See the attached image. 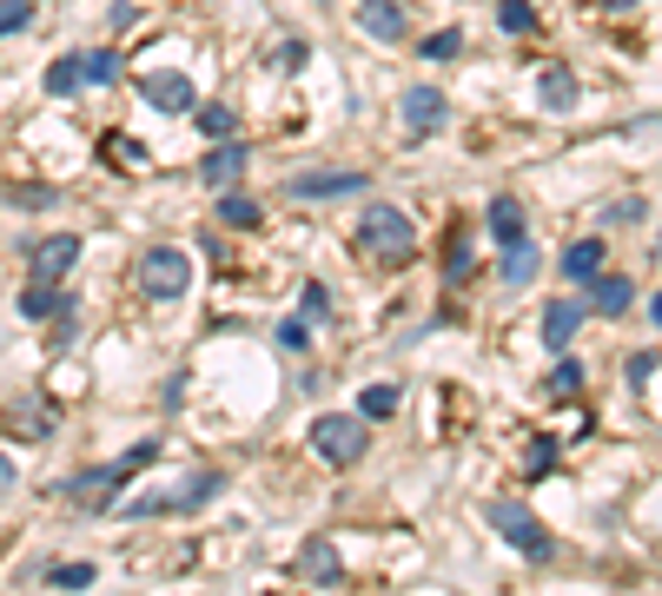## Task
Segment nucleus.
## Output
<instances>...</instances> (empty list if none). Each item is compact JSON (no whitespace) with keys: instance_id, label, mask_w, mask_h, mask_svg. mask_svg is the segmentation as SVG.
Listing matches in <instances>:
<instances>
[{"instance_id":"473e14b6","label":"nucleus","mask_w":662,"mask_h":596,"mask_svg":"<svg viewBox=\"0 0 662 596\" xmlns=\"http://www.w3.org/2000/svg\"><path fill=\"white\" fill-rule=\"evenodd\" d=\"M279 345H285V352H305V345H312V318H298V312L279 318Z\"/></svg>"},{"instance_id":"6e6552de","label":"nucleus","mask_w":662,"mask_h":596,"mask_svg":"<svg viewBox=\"0 0 662 596\" xmlns=\"http://www.w3.org/2000/svg\"><path fill=\"white\" fill-rule=\"evenodd\" d=\"M139 100L146 106H159V113H172V119H192L199 113V86L186 80V73H139Z\"/></svg>"},{"instance_id":"a211bd4d","label":"nucleus","mask_w":662,"mask_h":596,"mask_svg":"<svg viewBox=\"0 0 662 596\" xmlns=\"http://www.w3.org/2000/svg\"><path fill=\"white\" fill-rule=\"evenodd\" d=\"M584 312H590V305H577V299H564V305H544V345H550V352H570V338H577Z\"/></svg>"},{"instance_id":"f704fd0d","label":"nucleus","mask_w":662,"mask_h":596,"mask_svg":"<svg viewBox=\"0 0 662 596\" xmlns=\"http://www.w3.org/2000/svg\"><path fill=\"white\" fill-rule=\"evenodd\" d=\"M471 272V239H451L444 245V279H464Z\"/></svg>"},{"instance_id":"79ce46f5","label":"nucleus","mask_w":662,"mask_h":596,"mask_svg":"<svg viewBox=\"0 0 662 596\" xmlns=\"http://www.w3.org/2000/svg\"><path fill=\"white\" fill-rule=\"evenodd\" d=\"M7 484H13V458L0 451V498H7Z\"/></svg>"},{"instance_id":"39448f33","label":"nucleus","mask_w":662,"mask_h":596,"mask_svg":"<svg viewBox=\"0 0 662 596\" xmlns=\"http://www.w3.org/2000/svg\"><path fill=\"white\" fill-rule=\"evenodd\" d=\"M358 252H371V259H385V265H404V259L418 252V226H411L398 206H371V212L358 219Z\"/></svg>"},{"instance_id":"393cba45","label":"nucleus","mask_w":662,"mask_h":596,"mask_svg":"<svg viewBox=\"0 0 662 596\" xmlns=\"http://www.w3.org/2000/svg\"><path fill=\"white\" fill-rule=\"evenodd\" d=\"M99 146H106V159H113V166H119V172H139V166H146V159H153V153H146V146H139V139H126V133H106V139H99Z\"/></svg>"},{"instance_id":"c756f323","label":"nucleus","mask_w":662,"mask_h":596,"mask_svg":"<svg viewBox=\"0 0 662 596\" xmlns=\"http://www.w3.org/2000/svg\"><path fill=\"white\" fill-rule=\"evenodd\" d=\"M305 60H312V40H305V33H292V40H279V53H272V66H279V73H298Z\"/></svg>"},{"instance_id":"7c9ffc66","label":"nucleus","mask_w":662,"mask_h":596,"mask_svg":"<svg viewBox=\"0 0 662 596\" xmlns=\"http://www.w3.org/2000/svg\"><path fill=\"white\" fill-rule=\"evenodd\" d=\"M643 212H650V199H643V192H623L617 206H603V219H610V226H637Z\"/></svg>"},{"instance_id":"58836bf2","label":"nucleus","mask_w":662,"mask_h":596,"mask_svg":"<svg viewBox=\"0 0 662 596\" xmlns=\"http://www.w3.org/2000/svg\"><path fill=\"white\" fill-rule=\"evenodd\" d=\"M13 206H33V212H40V206H53V186H33V192H13Z\"/></svg>"},{"instance_id":"9b49d317","label":"nucleus","mask_w":662,"mask_h":596,"mask_svg":"<svg viewBox=\"0 0 662 596\" xmlns=\"http://www.w3.org/2000/svg\"><path fill=\"white\" fill-rule=\"evenodd\" d=\"M292 571H298L305 584H318V590H345V557H338L332 537H312V544L292 557Z\"/></svg>"},{"instance_id":"f03ea898","label":"nucleus","mask_w":662,"mask_h":596,"mask_svg":"<svg viewBox=\"0 0 662 596\" xmlns=\"http://www.w3.org/2000/svg\"><path fill=\"white\" fill-rule=\"evenodd\" d=\"M484 524H491L517 557H530V564H550V557H557V537H550L544 517H537L530 504H517V498H491V504H484Z\"/></svg>"},{"instance_id":"bb28decb","label":"nucleus","mask_w":662,"mask_h":596,"mask_svg":"<svg viewBox=\"0 0 662 596\" xmlns=\"http://www.w3.org/2000/svg\"><path fill=\"white\" fill-rule=\"evenodd\" d=\"M40 577H46L53 590H93V577H99V571H93L86 557H80V564H46Z\"/></svg>"},{"instance_id":"37998d69","label":"nucleus","mask_w":662,"mask_h":596,"mask_svg":"<svg viewBox=\"0 0 662 596\" xmlns=\"http://www.w3.org/2000/svg\"><path fill=\"white\" fill-rule=\"evenodd\" d=\"M603 7H610V13H630V7H637V0H603Z\"/></svg>"},{"instance_id":"aec40b11","label":"nucleus","mask_w":662,"mask_h":596,"mask_svg":"<svg viewBox=\"0 0 662 596\" xmlns=\"http://www.w3.org/2000/svg\"><path fill=\"white\" fill-rule=\"evenodd\" d=\"M398 405H404V385H365L358 391V411H365V425H385V418H398Z\"/></svg>"},{"instance_id":"c9c22d12","label":"nucleus","mask_w":662,"mask_h":596,"mask_svg":"<svg viewBox=\"0 0 662 596\" xmlns=\"http://www.w3.org/2000/svg\"><path fill=\"white\" fill-rule=\"evenodd\" d=\"M325 312H332V292H325V285L312 279V285H305V305H298V318H312V325H318Z\"/></svg>"},{"instance_id":"9d476101","label":"nucleus","mask_w":662,"mask_h":596,"mask_svg":"<svg viewBox=\"0 0 662 596\" xmlns=\"http://www.w3.org/2000/svg\"><path fill=\"white\" fill-rule=\"evenodd\" d=\"M351 20H358L371 40L398 46V40L411 33V0H358V7H351Z\"/></svg>"},{"instance_id":"6ab92c4d","label":"nucleus","mask_w":662,"mask_h":596,"mask_svg":"<svg viewBox=\"0 0 662 596\" xmlns=\"http://www.w3.org/2000/svg\"><path fill=\"white\" fill-rule=\"evenodd\" d=\"M557 272H564V279H577V285H590V279L603 272V239H577V245H564Z\"/></svg>"},{"instance_id":"423d86ee","label":"nucleus","mask_w":662,"mask_h":596,"mask_svg":"<svg viewBox=\"0 0 662 596\" xmlns=\"http://www.w3.org/2000/svg\"><path fill=\"white\" fill-rule=\"evenodd\" d=\"M312 451L325 458V464H358L365 451H371V431H365V411H325V418H312Z\"/></svg>"},{"instance_id":"f3484780","label":"nucleus","mask_w":662,"mask_h":596,"mask_svg":"<svg viewBox=\"0 0 662 596\" xmlns=\"http://www.w3.org/2000/svg\"><path fill=\"white\" fill-rule=\"evenodd\" d=\"M630 299H637V285H630L623 272H597V279H590V312L623 318V312H630Z\"/></svg>"},{"instance_id":"7ed1b4c3","label":"nucleus","mask_w":662,"mask_h":596,"mask_svg":"<svg viewBox=\"0 0 662 596\" xmlns=\"http://www.w3.org/2000/svg\"><path fill=\"white\" fill-rule=\"evenodd\" d=\"M212 498H225V478H219V471H199V478H179L172 491H146V498L113 504V511H119V517H192V511H206Z\"/></svg>"},{"instance_id":"2f4dec72","label":"nucleus","mask_w":662,"mask_h":596,"mask_svg":"<svg viewBox=\"0 0 662 596\" xmlns=\"http://www.w3.org/2000/svg\"><path fill=\"white\" fill-rule=\"evenodd\" d=\"M550 391H557V398H577V391H584V365H577V358H557Z\"/></svg>"},{"instance_id":"f257e3e1","label":"nucleus","mask_w":662,"mask_h":596,"mask_svg":"<svg viewBox=\"0 0 662 596\" xmlns=\"http://www.w3.org/2000/svg\"><path fill=\"white\" fill-rule=\"evenodd\" d=\"M159 458V438H139L133 451H119L113 464H86V471H73L66 484H60V498H73L80 511H113L119 504V484L133 478V471H146Z\"/></svg>"},{"instance_id":"dca6fc26","label":"nucleus","mask_w":662,"mask_h":596,"mask_svg":"<svg viewBox=\"0 0 662 596\" xmlns=\"http://www.w3.org/2000/svg\"><path fill=\"white\" fill-rule=\"evenodd\" d=\"M484 226H491V239H497V245H524V239H530V226H524V206H517L511 192H497V199L484 206Z\"/></svg>"},{"instance_id":"a878e982","label":"nucleus","mask_w":662,"mask_h":596,"mask_svg":"<svg viewBox=\"0 0 662 596\" xmlns=\"http://www.w3.org/2000/svg\"><path fill=\"white\" fill-rule=\"evenodd\" d=\"M537 279V245H504V285H530Z\"/></svg>"},{"instance_id":"f8f14e48","label":"nucleus","mask_w":662,"mask_h":596,"mask_svg":"<svg viewBox=\"0 0 662 596\" xmlns=\"http://www.w3.org/2000/svg\"><path fill=\"white\" fill-rule=\"evenodd\" d=\"M398 113H404V126L418 133V139H431L444 119H451V100L438 93V86H404V100H398Z\"/></svg>"},{"instance_id":"c03bdc74","label":"nucleus","mask_w":662,"mask_h":596,"mask_svg":"<svg viewBox=\"0 0 662 596\" xmlns=\"http://www.w3.org/2000/svg\"><path fill=\"white\" fill-rule=\"evenodd\" d=\"M650 318H656V325H662V292H656V299H650Z\"/></svg>"},{"instance_id":"5701e85b","label":"nucleus","mask_w":662,"mask_h":596,"mask_svg":"<svg viewBox=\"0 0 662 596\" xmlns=\"http://www.w3.org/2000/svg\"><path fill=\"white\" fill-rule=\"evenodd\" d=\"M192 119H199V133H206V139H232V133H239V113H232L225 100H199V113H192Z\"/></svg>"},{"instance_id":"4468645a","label":"nucleus","mask_w":662,"mask_h":596,"mask_svg":"<svg viewBox=\"0 0 662 596\" xmlns=\"http://www.w3.org/2000/svg\"><path fill=\"white\" fill-rule=\"evenodd\" d=\"M345 192H365V172L332 166V172H298L292 179V199H345Z\"/></svg>"},{"instance_id":"4be33fe9","label":"nucleus","mask_w":662,"mask_h":596,"mask_svg":"<svg viewBox=\"0 0 662 596\" xmlns=\"http://www.w3.org/2000/svg\"><path fill=\"white\" fill-rule=\"evenodd\" d=\"M119 73H126V66H119V53H113V46L80 53V80H86V86H119Z\"/></svg>"},{"instance_id":"ea45409f","label":"nucleus","mask_w":662,"mask_h":596,"mask_svg":"<svg viewBox=\"0 0 662 596\" xmlns=\"http://www.w3.org/2000/svg\"><path fill=\"white\" fill-rule=\"evenodd\" d=\"M133 20H139V7H133V0H113V27H119V33H126V27H133Z\"/></svg>"},{"instance_id":"412c9836","label":"nucleus","mask_w":662,"mask_h":596,"mask_svg":"<svg viewBox=\"0 0 662 596\" xmlns=\"http://www.w3.org/2000/svg\"><path fill=\"white\" fill-rule=\"evenodd\" d=\"M259 219H265V212H259V199H245L239 186H225V192H219V226H232V232H252Z\"/></svg>"},{"instance_id":"e433bc0d","label":"nucleus","mask_w":662,"mask_h":596,"mask_svg":"<svg viewBox=\"0 0 662 596\" xmlns=\"http://www.w3.org/2000/svg\"><path fill=\"white\" fill-rule=\"evenodd\" d=\"M73 338H80V305H66V312L53 318V352H66Z\"/></svg>"},{"instance_id":"2eb2a0df","label":"nucleus","mask_w":662,"mask_h":596,"mask_svg":"<svg viewBox=\"0 0 662 596\" xmlns=\"http://www.w3.org/2000/svg\"><path fill=\"white\" fill-rule=\"evenodd\" d=\"M537 100H544V113H570V106L584 100V86H577V73L557 60V66H544V73H537Z\"/></svg>"},{"instance_id":"4c0bfd02","label":"nucleus","mask_w":662,"mask_h":596,"mask_svg":"<svg viewBox=\"0 0 662 596\" xmlns=\"http://www.w3.org/2000/svg\"><path fill=\"white\" fill-rule=\"evenodd\" d=\"M550 464H557V438H550V431H544V438H537V445H530V478H544V471H550Z\"/></svg>"},{"instance_id":"cd10ccee","label":"nucleus","mask_w":662,"mask_h":596,"mask_svg":"<svg viewBox=\"0 0 662 596\" xmlns=\"http://www.w3.org/2000/svg\"><path fill=\"white\" fill-rule=\"evenodd\" d=\"M497 27L504 33H537V7L530 0H497Z\"/></svg>"},{"instance_id":"ddd939ff","label":"nucleus","mask_w":662,"mask_h":596,"mask_svg":"<svg viewBox=\"0 0 662 596\" xmlns=\"http://www.w3.org/2000/svg\"><path fill=\"white\" fill-rule=\"evenodd\" d=\"M13 305H20V318H27V325H46V318H60V312H66V305H80V299H73L66 285H53V279H27Z\"/></svg>"},{"instance_id":"a19ab883","label":"nucleus","mask_w":662,"mask_h":596,"mask_svg":"<svg viewBox=\"0 0 662 596\" xmlns=\"http://www.w3.org/2000/svg\"><path fill=\"white\" fill-rule=\"evenodd\" d=\"M650 372H656V352H637V358H630V378H637V385H643V378H650Z\"/></svg>"},{"instance_id":"20e7f679","label":"nucleus","mask_w":662,"mask_h":596,"mask_svg":"<svg viewBox=\"0 0 662 596\" xmlns=\"http://www.w3.org/2000/svg\"><path fill=\"white\" fill-rule=\"evenodd\" d=\"M133 279H139V292L153 305H172V299L192 292V259H186V245H146L139 265H133Z\"/></svg>"},{"instance_id":"c85d7f7f","label":"nucleus","mask_w":662,"mask_h":596,"mask_svg":"<svg viewBox=\"0 0 662 596\" xmlns=\"http://www.w3.org/2000/svg\"><path fill=\"white\" fill-rule=\"evenodd\" d=\"M418 53H424V60H458V53H464V33H458V27H438V33H424Z\"/></svg>"},{"instance_id":"0eeeda50","label":"nucleus","mask_w":662,"mask_h":596,"mask_svg":"<svg viewBox=\"0 0 662 596\" xmlns=\"http://www.w3.org/2000/svg\"><path fill=\"white\" fill-rule=\"evenodd\" d=\"M66 272H80V232H46V239L27 245V279L66 285Z\"/></svg>"},{"instance_id":"1a4fd4ad","label":"nucleus","mask_w":662,"mask_h":596,"mask_svg":"<svg viewBox=\"0 0 662 596\" xmlns=\"http://www.w3.org/2000/svg\"><path fill=\"white\" fill-rule=\"evenodd\" d=\"M245 166H252V146L232 133V139H212V146H206V159H199V179H206L212 192H225V186H239V179H245Z\"/></svg>"},{"instance_id":"72a5a7b5","label":"nucleus","mask_w":662,"mask_h":596,"mask_svg":"<svg viewBox=\"0 0 662 596\" xmlns=\"http://www.w3.org/2000/svg\"><path fill=\"white\" fill-rule=\"evenodd\" d=\"M20 27H33V0H0V40Z\"/></svg>"},{"instance_id":"b1692460","label":"nucleus","mask_w":662,"mask_h":596,"mask_svg":"<svg viewBox=\"0 0 662 596\" xmlns=\"http://www.w3.org/2000/svg\"><path fill=\"white\" fill-rule=\"evenodd\" d=\"M80 86H86V80H80V53H60V60L46 66V93L66 100V93H80Z\"/></svg>"}]
</instances>
